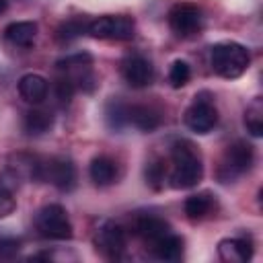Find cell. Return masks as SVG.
Here are the masks:
<instances>
[{
  "instance_id": "obj_1",
  "label": "cell",
  "mask_w": 263,
  "mask_h": 263,
  "mask_svg": "<svg viewBox=\"0 0 263 263\" xmlns=\"http://www.w3.org/2000/svg\"><path fill=\"white\" fill-rule=\"evenodd\" d=\"M173 171L168 175V183L173 189H191L203 177V164L189 140H177L171 146Z\"/></svg>"
},
{
  "instance_id": "obj_2",
  "label": "cell",
  "mask_w": 263,
  "mask_h": 263,
  "mask_svg": "<svg viewBox=\"0 0 263 263\" xmlns=\"http://www.w3.org/2000/svg\"><path fill=\"white\" fill-rule=\"evenodd\" d=\"M249 62H251L249 49L236 41H220L212 45L210 64H212V70L222 78L232 80L242 76L249 68Z\"/></svg>"
},
{
  "instance_id": "obj_3",
  "label": "cell",
  "mask_w": 263,
  "mask_h": 263,
  "mask_svg": "<svg viewBox=\"0 0 263 263\" xmlns=\"http://www.w3.org/2000/svg\"><path fill=\"white\" fill-rule=\"evenodd\" d=\"M255 160V150L245 140H236L230 144L216 168V177L220 183H234L240 175H245Z\"/></svg>"
},
{
  "instance_id": "obj_4",
  "label": "cell",
  "mask_w": 263,
  "mask_h": 263,
  "mask_svg": "<svg viewBox=\"0 0 263 263\" xmlns=\"http://www.w3.org/2000/svg\"><path fill=\"white\" fill-rule=\"evenodd\" d=\"M35 228L47 240H70L74 234L68 212L60 203L43 205L35 216Z\"/></svg>"
},
{
  "instance_id": "obj_5",
  "label": "cell",
  "mask_w": 263,
  "mask_h": 263,
  "mask_svg": "<svg viewBox=\"0 0 263 263\" xmlns=\"http://www.w3.org/2000/svg\"><path fill=\"white\" fill-rule=\"evenodd\" d=\"M86 33L95 39H115L129 41L136 35V23L125 14H105L95 21H88Z\"/></svg>"
},
{
  "instance_id": "obj_6",
  "label": "cell",
  "mask_w": 263,
  "mask_h": 263,
  "mask_svg": "<svg viewBox=\"0 0 263 263\" xmlns=\"http://www.w3.org/2000/svg\"><path fill=\"white\" fill-rule=\"evenodd\" d=\"M183 121L195 134H210L218 123V111L212 103V95L210 92L195 95L193 103L185 109Z\"/></svg>"
},
{
  "instance_id": "obj_7",
  "label": "cell",
  "mask_w": 263,
  "mask_h": 263,
  "mask_svg": "<svg viewBox=\"0 0 263 263\" xmlns=\"http://www.w3.org/2000/svg\"><path fill=\"white\" fill-rule=\"evenodd\" d=\"M168 27L177 37H193L203 27V12L197 4L179 2L168 10Z\"/></svg>"
},
{
  "instance_id": "obj_8",
  "label": "cell",
  "mask_w": 263,
  "mask_h": 263,
  "mask_svg": "<svg viewBox=\"0 0 263 263\" xmlns=\"http://www.w3.org/2000/svg\"><path fill=\"white\" fill-rule=\"evenodd\" d=\"M41 181L51 183L60 191H72L76 187V164L68 156H51L41 162Z\"/></svg>"
},
{
  "instance_id": "obj_9",
  "label": "cell",
  "mask_w": 263,
  "mask_h": 263,
  "mask_svg": "<svg viewBox=\"0 0 263 263\" xmlns=\"http://www.w3.org/2000/svg\"><path fill=\"white\" fill-rule=\"evenodd\" d=\"M95 247L97 251L107 257V259H119L125 251V242H127V236H125V230L123 226H119L117 222H103L97 230H95Z\"/></svg>"
},
{
  "instance_id": "obj_10",
  "label": "cell",
  "mask_w": 263,
  "mask_h": 263,
  "mask_svg": "<svg viewBox=\"0 0 263 263\" xmlns=\"http://www.w3.org/2000/svg\"><path fill=\"white\" fill-rule=\"evenodd\" d=\"M121 76L132 88H146L154 80V68L142 53H127L121 60Z\"/></svg>"
},
{
  "instance_id": "obj_11",
  "label": "cell",
  "mask_w": 263,
  "mask_h": 263,
  "mask_svg": "<svg viewBox=\"0 0 263 263\" xmlns=\"http://www.w3.org/2000/svg\"><path fill=\"white\" fill-rule=\"evenodd\" d=\"M41 162L37 156L29 152H16L8 158V173L14 181L29 179V181H41Z\"/></svg>"
},
{
  "instance_id": "obj_12",
  "label": "cell",
  "mask_w": 263,
  "mask_h": 263,
  "mask_svg": "<svg viewBox=\"0 0 263 263\" xmlns=\"http://www.w3.org/2000/svg\"><path fill=\"white\" fill-rule=\"evenodd\" d=\"M47 90H49V84L41 74H33L31 72V74L21 76V80H18V95L29 105L43 103L45 97H47Z\"/></svg>"
},
{
  "instance_id": "obj_13",
  "label": "cell",
  "mask_w": 263,
  "mask_h": 263,
  "mask_svg": "<svg viewBox=\"0 0 263 263\" xmlns=\"http://www.w3.org/2000/svg\"><path fill=\"white\" fill-rule=\"evenodd\" d=\"M218 255L226 263H247L253 257V245L247 238H222L218 242Z\"/></svg>"
},
{
  "instance_id": "obj_14",
  "label": "cell",
  "mask_w": 263,
  "mask_h": 263,
  "mask_svg": "<svg viewBox=\"0 0 263 263\" xmlns=\"http://www.w3.org/2000/svg\"><path fill=\"white\" fill-rule=\"evenodd\" d=\"M183 210H185V216L189 220H193V222L195 220H203L216 210V195H212L210 191L193 193V195H189L185 199Z\"/></svg>"
},
{
  "instance_id": "obj_15",
  "label": "cell",
  "mask_w": 263,
  "mask_h": 263,
  "mask_svg": "<svg viewBox=\"0 0 263 263\" xmlns=\"http://www.w3.org/2000/svg\"><path fill=\"white\" fill-rule=\"evenodd\" d=\"M127 123L140 132H154L160 125V113L150 105H132L127 107Z\"/></svg>"
},
{
  "instance_id": "obj_16",
  "label": "cell",
  "mask_w": 263,
  "mask_h": 263,
  "mask_svg": "<svg viewBox=\"0 0 263 263\" xmlns=\"http://www.w3.org/2000/svg\"><path fill=\"white\" fill-rule=\"evenodd\" d=\"M134 230L146 242H154V240H158V238H162L164 234L171 232V224L164 218H158V216H142V218L136 220Z\"/></svg>"
},
{
  "instance_id": "obj_17",
  "label": "cell",
  "mask_w": 263,
  "mask_h": 263,
  "mask_svg": "<svg viewBox=\"0 0 263 263\" xmlns=\"http://www.w3.org/2000/svg\"><path fill=\"white\" fill-rule=\"evenodd\" d=\"M150 253L160 261H179L183 257V238L168 232L162 238L150 242Z\"/></svg>"
},
{
  "instance_id": "obj_18",
  "label": "cell",
  "mask_w": 263,
  "mask_h": 263,
  "mask_svg": "<svg viewBox=\"0 0 263 263\" xmlns=\"http://www.w3.org/2000/svg\"><path fill=\"white\" fill-rule=\"evenodd\" d=\"M6 41L16 47H31L37 37V23L35 21H16L4 29Z\"/></svg>"
},
{
  "instance_id": "obj_19",
  "label": "cell",
  "mask_w": 263,
  "mask_h": 263,
  "mask_svg": "<svg viewBox=\"0 0 263 263\" xmlns=\"http://www.w3.org/2000/svg\"><path fill=\"white\" fill-rule=\"evenodd\" d=\"M88 175H90V181L97 187H107V185H111L117 179V164L109 156H103V154L101 156H95L90 160Z\"/></svg>"
},
{
  "instance_id": "obj_20",
  "label": "cell",
  "mask_w": 263,
  "mask_h": 263,
  "mask_svg": "<svg viewBox=\"0 0 263 263\" xmlns=\"http://www.w3.org/2000/svg\"><path fill=\"white\" fill-rule=\"evenodd\" d=\"M51 125H53V115L49 111L31 109L23 117V129L27 136H43L51 129Z\"/></svg>"
},
{
  "instance_id": "obj_21",
  "label": "cell",
  "mask_w": 263,
  "mask_h": 263,
  "mask_svg": "<svg viewBox=\"0 0 263 263\" xmlns=\"http://www.w3.org/2000/svg\"><path fill=\"white\" fill-rule=\"evenodd\" d=\"M245 125L251 136L261 138L263 136V101L257 97L253 99L245 109Z\"/></svg>"
},
{
  "instance_id": "obj_22",
  "label": "cell",
  "mask_w": 263,
  "mask_h": 263,
  "mask_svg": "<svg viewBox=\"0 0 263 263\" xmlns=\"http://www.w3.org/2000/svg\"><path fill=\"white\" fill-rule=\"evenodd\" d=\"M86 27H88V23H86L84 18L72 16V18L64 21V23L55 29V39H58L60 43H70V41L78 39L82 33H86Z\"/></svg>"
},
{
  "instance_id": "obj_23",
  "label": "cell",
  "mask_w": 263,
  "mask_h": 263,
  "mask_svg": "<svg viewBox=\"0 0 263 263\" xmlns=\"http://www.w3.org/2000/svg\"><path fill=\"white\" fill-rule=\"evenodd\" d=\"M105 119H107V125L111 129L119 132L127 123V105L121 103L119 99H111L105 107Z\"/></svg>"
},
{
  "instance_id": "obj_24",
  "label": "cell",
  "mask_w": 263,
  "mask_h": 263,
  "mask_svg": "<svg viewBox=\"0 0 263 263\" xmlns=\"http://www.w3.org/2000/svg\"><path fill=\"white\" fill-rule=\"evenodd\" d=\"M144 177H146V183H148L154 191L162 189L164 179H166V164H164V160H162V158H152V160L146 164V168H144Z\"/></svg>"
},
{
  "instance_id": "obj_25",
  "label": "cell",
  "mask_w": 263,
  "mask_h": 263,
  "mask_svg": "<svg viewBox=\"0 0 263 263\" xmlns=\"http://www.w3.org/2000/svg\"><path fill=\"white\" fill-rule=\"evenodd\" d=\"M189 78H191L189 64L185 60H175L171 64V68H168V82H171V86L173 88H181V86H185L189 82Z\"/></svg>"
},
{
  "instance_id": "obj_26",
  "label": "cell",
  "mask_w": 263,
  "mask_h": 263,
  "mask_svg": "<svg viewBox=\"0 0 263 263\" xmlns=\"http://www.w3.org/2000/svg\"><path fill=\"white\" fill-rule=\"evenodd\" d=\"M53 90H55V99H58V103H60L62 107H66V105L72 101V97H74V92H76V86H74V82L64 74L62 78L55 80Z\"/></svg>"
},
{
  "instance_id": "obj_27",
  "label": "cell",
  "mask_w": 263,
  "mask_h": 263,
  "mask_svg": "<svg viewBox=\"0 0 263 263\" xmlns=\"http://www.w3.org/2000/svg\"><path fill=\"white\" fill-rule=\"evenodd\" d=\"M16 210V199L12 193V187L6 183H0V218L10 216Z\"/></svg>"
},
{
  "instance_id": "obj_28",
  "label": "cell",
  "mask_w": 263,
  "mask_h": 263,
  "mask_svg": "<svg viewBox=\"0 0 263 263\" xmlns=\"http://www.w3.org/2000/svg\"><path fill=\"white\" fill-rule=\"evenodd\" d=\"M18 249H21V242L16 238H2L0 240V257H4V259L14 257L18 253Z\"/></svg>"
},
{
  "instance_id": "obj_29",
  "label": "cell",
  "mask_w": 263,
  "mask_h": 263,
  "mask_svg": "<svg viewBox=\"0 0 263 263\" xmlns=\"http://www.w3.org/2000/svg\"><path fill=\"white\" fill-rule=\"evenodd\" d=\"M6 10V0H0V14Z\"/></svg>"
}]
</instances>
